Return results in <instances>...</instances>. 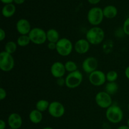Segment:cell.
Returning <instances> with one entry per match:
<instances>
[{
	"mask_svg": "<svg viewBox=\"0 0 129 129\" xmlns=\"http://www.w3.org/2000/svg\"><path fill=\"white\" fill-rule=\"evenodd\" d=\"M105 39V31L99 26H93L87 31L86 39L91 45H99Z\"/></svg>",
	"mask_w": 129,
	"mask_h": 129,
	"instance_id": "1",
	"label": "cell"
},
{
	"mask_svg": "<svg viewBox=\"0 0 129 129\" xmlns=\"http://www.w3.org/2000/svg\"><path fill=\"white\" fill-rule=\"evenodd\" d=\"M105 115L107 119L110 123L115 124L122 122L123 118V112L119 106L112 105L107 109Z\"/></svg>",
	"mask_w": 129,
	"mask_h": 129,
	"instance_id": "2",
	"label": "cell"
},
{
	"mask_svg": "<svg viewBox=\"0 0 129 129\" xmlns=\"http://www.w3.org/2000/svg\"><path fill=\"white\" fill-rule=\"evenodd\" d=\"M74 45L69 39L61 38L56 43V51L59 55L62 57H67L73 52Z\"/></svg>",
	"mask_w": 129,
	"mask_h": 129,
	"instance_id": "3",
	"label": "cell"
},
{
	"mask_svg": "<svg viewBox=\"0 0 129 129\" xmlns=\"http://www.w3.org/2000/svg\"><path fill=\"white\" fill-rule=\"evenodd\" d=\"M66 86L70 89H74L81 85L83 80L81 72L77 70L73 73H69L66 77Z\"/></svg>",
	"mask_w": 129,
	"mask_h": 129,
	"instance_id": "4",
	"label": "cell"
},
{
	"mask_svg": "<svg viewBox=\"0 0 129 129\" xmlns=\"http://www.w3.org/2000/svg\"><path fill=\"white\" fill-rule=\"evenodd\" d=\"M88 21L93 26H98L103 21L104 15L102 8L94 7L91 8L88 13Z\"/></svg>",
	"mask_w": 129,
	"mask_h": 129,
	"instance_id": "5",
	"label": "cell"
},
{
	"mask_svg": "<svg viewBox=\"0 0 129 129\" xmlns=\"http://www.w3.org/2000/svg\"><path fill=\"white\" fill-rule=\"evenodd\" d=\"M15 66V59L12 54L5 50L0 54V69L2 71L7 73L12 70Z\"/></svg>",
	"mask_w": 129,
	"mask_h": 129,
	"instance_id": "6",
	"label": "cell"
},
{
	"mask_svg": "<svg viewBox=\"0 0 129 129\" xmlns=\"http://www.w3.org/2000/svg\"><path fill=\"white\" fill-rule=\"evenodd\" d=\"M28 36L31 42L35 45H42L47 41L46 31L41 28H33L29 33Z\"/></svg>",
	"mask_w": 129,
	"mask_h": 129,
	"instance_id": "7",
	"label": "cell"
},
{
	"mask_svg": "<svg viewBox=\"0 0 129 129\" xmlns=\"http://www.w3.org/2000/svg\"><path fill=\"white\" fill-rule=\"evenodd\" d=\"M95 102L100 108L107 109L112 105V98L111 95L105 91H100L96 94Z\"/></svg>",
	"mask_w": 129,
	"mask_h": 129,
	"instance_id": "8",
	"label": "cell"
},
{
	"mask_svg": "<svg viewBox=\"0 0 129 129\" xmlns=\"http://www.w3.org/2000/svg\"><path fill=\"white\" fill-rule=\"evenodd\" d=\"M48 112L49 115L54 118H60L65 113L66 108L62 103L59 102L54 101L50 103Z\"/></svg>",
	"mask_w": 129,
	"mask_h": 129,
	"instance_id": "9",
	"label": "cell"
},
{
	"mask_svg": "<svg viewBox=\"0 0 129 129\" xmlns=\"http://www.w3.org/2000/svg\"><path fill=\"white\" fill-rule=\"evenodd\" d=\"M89 81L94 86H101L106 83V74L103 71L96 70L89 75Z\"/></svg>",
	"mask_w": 129,
	"mask_h": 129,
	"instance_id": "10",
	"label": "cell"
},
{
	"mask_svg": "<svg viewBox=\"0 0 129 129\" xmlns=\"http://www.w3.org/2000/svg\"><path fill=\"white\" fill-rule=\"evenodd\" d=\"M98 66V60L94 57H88L83 60L82 69L87 74H91L97 70Z\"/></svg>",
	"mask_w": 129,
	"mask_h": 129,
	"instance_id": "11",
	"label": "cell"
},
{
	"mask_svg": "<svg viewBox=\"0 0 129 129\" xmlns=\"http://www.w3.org/2000/svg\"><path fill=\"white\" fill-rule=\"evenodd\" d=\"M66 72V70L64 64L60 62H55L52 64L50 67V73L52 76L56 79L64 78Z\"/></svg>",
	"mask_w": 129,
	"mask_h": 129,
	"instance_id": "12",
	"label": "cell"
},
{
	"mask_svg": "<svg viewBox=\"0 0 129 129\" xmlns=\"http://www.w3.org/2000/svg\"><path fill=\"white\" fill-rule=\"evenodd\" d=\"M16 28L18 34L20 35H28L32 29L28 20L25 18L20 19L17 21Z\"/></svg>",
	"mask_w": 129,
	"mask_h": 129,
	"instance_id": "13",
	"label": "cell"
},
{
	"mask_svg": "<svg viewBox=\"0 0 129 129\" xmlns=\"http://www.w3.org/2000/svg\"><path fill=\"white\" fill-rule=\"evenodd\" d=\"M90 45L89 42L86 39H81L76 42L74 45V49L78 54H84L89 51Z\"/></svg>",
	"mask_w": 129,
	"mask_h": 129,
	"instance_id": "14",
	"label": "cell"
},
{
	"mask_svg": "<svg viewBox=\"0 0 129 129\" xmlns=\"http://www.w3.org/2000/svg\"><path fill=\"white\" fill-rule=\"evenodd\" d=\"M22 118L19 113H12L8 117V124L11 128L19 129L22 125Z\"/></svg>",
	"mask_w": 129,
	"mask_h": 129,
	"instance_id": "15",
	"label": "cell"
},
{
	"mask_svg": "<svg viewBox=\"0 0 129 129\" xmlns=\"http://www.w3.org/2000/svg\"><path fill=\"white\" fill-rule=\"evenodd\" d=\"M43 119V115L42 112L37 109L33 110L29 113V120L31 123L38 124L40 123Z\"/></svg>",
	"mask_w": 129,
	"mask_h": 129,
	"instance_id": "16",
	"label": "cell"
},
{
	"mask_svg": "<svg viewBox=\"0 0 129 129\" xmlns=\"http://www.w3.org/2000/svg\"><path fill=\"white\" fill-rule=\"evenodd\" d=\"M104 17L108 19H112L115 17L117 15V9L113 5H108L105 6L103 10Z\"/></svg>",
	"mask_w": 129,
	"mask_h": 129,
	"instance_id": "17",
	"label": "cell"
},
{
	"mask_svg": "<svg viewBox=\"0 0 129 129\" xmlns=\"http://www.w3.org/2000/svg\"><path fill=\"white\" fill-rule=\"evenodd\" d=\"M47 40L49 42L57 43L60 39L59 33L54 28H50L46 31Z\"/></svg>",
	"mask_w": 129,
	"mask_h": 129,
	"instance_id": "18",
	"label": "cell"
},
{
	"mask_svg": "<svg viewBox=\"0 0 129 129\" xmlns=\"http://www.w3.org/2000/svg\"><path fill=\"white\" fill-rule=\"evenodd\" d=\"M16 11V7L12 3L7 4L2 9V15L5 18H10L13 16Z\"/></svg>",
	"mask_w": 129,
	"mask_h": 129,
	"instance_id": "19",
	"label": "cell"
},
{
	"mask_svg": "<svg viewBox=\"0 0 129 129\" xmlns=\"http://www.w3.org/2000/svg\"><path fill=\"white\" fill-rule=\"evenodd\" d=\"M105 91L110 95H113L118 90V85L116 82H108L105 87Z\"/></svg>",
	"mask_w": 129,
	"mask_h": 129,
	"instance_id": "20",
	"label": "cell"
},
{
	"mask_svg": "<svg viewBox=\"0 0 129 129\" xmlns=\"http://www.w3.org/2000/svg\"><path fill=\"white\" fill-rule=\"evenodd\" d=\"M50 103L46 100H40L38 101L35 105V108L37 110L40 111V112H44L49 109Z\"/></svg>",
	"mask_w": 129,
	"mask_h": 129,
	"instance_id": "21",
	"label": "cell"
},
{
	"mask_svg": "<svg viewBox=\"0 0 129 129\" xmlns=\"http://www.w3.org/2000/svg\"><path fill=\"white\" fill-rule=\"evenodd\" d=\"M31 42L28 35H20L16 40V44L18 46L24 47L29 45Z\"/></svg>",
	"mask_w": 129,
	"mask_h": 129,
	"instance_id": "22",
	"label": "cell"
},
{
	"mask_svg": "<svg viewBox=\"0 0 129 129\" xmlns=\"http://www.w3.org/2000/svg\"><path fill=\"white\" fill-rule=\"evenodd\" d=\"M17 44L14 41H8L5 45V51L10 54H13L17 49Z\"/></svg>",
	"mask_w": 129,
	"mask_h": 129,
	"instance_id": "23",
	"label": "cell"
},
{
	"mask_svg": "<svg viewBox=\"0 0 129 129\" xmlns=\"http://www.w3.org/2000/svg\"><path fill=\"white\" fill-rule=\"evenodd\" d=\"M64 66H65L66 70V71L69 72V73H73V72L78 70V65L75 62L73 61V60H68V61L66 62Z\"/></svg>",
	"mask_w": 129,
	"mask_h": 129,
	"instance_id": "24",
	"label": "cell"
},
{
	"mask_svg": "<svg viewBox=\"0 0 129 129\" xmlns=\"http://www.w3.org/2000/svg\"><path fill=\"white\" fill-rule=\"evenodd\" d=\"M118 77V73L114 70L110 71L106 74V78L108 82H116Z\"/></svg>",
	"mask_w": 129,
	"mask_h": 129,
	"instance_id": "25",
	"label": "cell"
},
{
	"mask_svg": "<svg viewBox=\"0 0 129 129\" xmlns=\"http://www.w3.org/2000/svg\"><path fill=\"white\" fill-rule=\"evenodd\" d=\"M123 31L125 35L129 36V17L127 18L123 22Z\"/></svg>",
	"mask_w": 129,
	"mask_h": 129,
	"instance_id": "26",
	"label": "cell"
},
{
	"mask_svg": "<svg viewBox=\"0 0 129 129\" xmlns=\"http://www.w3.org/2000/svg\"><path fill=\"white\" fill-rule=\"evenodd\" d=\"M6 96H7V93L5 89H4L3 88H0V100L1 101L3 100L6 98Z\"/></svg>",
	"mask_w": 129,
	"mask_h": 129,
	"instance_id": "27",
	"label": "cell"
},
{
	"mask_svg": "<svg viewBox=\"0 0 129 129\" xmlns=\"http://www.w3.org/2000/svg\"><path fill=\"white\" fill-rule=\"evenodd\" d=\"M56 83L59 86H64V85H66V79L64 78H58L57 79Z\"/></svg>",
	"mask_w": 129,
	"mask_h": 129,
	"instance_id": "28",
	"label": "cell"
},
{
	"mask_svg": "<svg viewBox=\"0 0 129 129\" xmlns=\"http://www.w3.org/2000/svg\"><path fill=\"white\" fill-rule=\"evenodd\" d=\"M47 47L49 50H56V43L49 42L48 43Z\"/></svg>",
	"mask_w": 129,
	"mask_h": 129,
	"instance_id": "29",
	"label": "cell"
},
{
	"mask_svg": "<svg viewBox=\"0 0 129 129\" xmlns=\"http://www.w3.org/2000/svg\"><path fill=\"white\" fill-rule=\"evenodd\" d=\"M6 38V32L3 28L0 29V40L3 41L4 39Z\"/></svg>",
	"mask_w": 129,
	"mask_h": 129,
	"instance_id": "30",
	"label": "cell"
},
{
	"mask_svg": "<svg viewBox=\"0 0 129 129\" xmlns=\"http://www.w3.org/2000/svg\"><path fill=\"white\" fill-rule=\"evenodd\" d=\"M6 128V122L3 120H0V129H5Z\"/></svg>",
	"mask_w": 129,
	"mask_h": 129,
	"instance_id": "31",
	"label": "cell"
},
{
	"mask_svg": "<svg viewBox=\"0 0 129 129\" xmlns=\"http://www.w3.org/2000/svg\"><path fill=\"white\" fill-rule=\"evenodd\" d=\"M125 75L126 78L129 80V66L126 68L125 70Z\"/></svg>",
	"mask_w": 129,
	"mask_h": 129,
	"instance_id": "32",
	"label": "cell"
},
{
	"mask_svg": "<svg viewBox=\"0 0 129 129\" xmlns=\"http://www.w3.org/2000/svg\"><path fill=\"white\" fill-rule=\"evenodd\" d=\"M88 2L92 5H96V4L98 3L101 0H88Z\"/></svg>",
	"mask_w": 129,
	"mask_h": 129,
	"instance_id": "33",
	"label": "cell"
},
{
	"mask_svg": "<svg viewBox=\"0 0 129 129\" xmlns=\"http://www.w3.org/2000/svg\"><path fill=\"white\" fill-rule=\"evenodd\" d=\"M1 1L3 3H5V5H7V4H11L14 0H1Z\"/></svg>",
	"mask_w": 129,
	"mask_h": 129,
	"instance_id": "34",
	"label": "cell"
},
{
	"mask_svg": "<svg viewBox=\"0 0 129 129\" xmlns=\"http://www.w3.org/2000/svg\"><path fill=\"white\" fill-rule=\"evenodd\" d=\"M25 0H14L13 1L17 5H21L25 2Z\"/></svg>",
	"mask_w": 129,
	"mask_h": 129,
	"instance_id": "35",
	"label": "cell"
},
{
	"mask_svg": "<svg viewBox=\"0 0 129 129\" xmlns=\"http://www.w3.org/2000/svg\"><path fill=\"white\" fill-rule=\"evenodd\" d=\"M117 129H129V127L128 125H121L118 127Z\"/></svg>",
	"mask_w": 129,
	"mask_h": 129,
	"instance_id": "36",
	"label": "cell"
},
{
	"mask_svg": "<svg viewBox=\"0 0 129 129\" xmlns=\"http://www.w3.org/2000/svg\"><path fill=\"white\" fill-rule=\"evenodd\" d=\"M42 129H54V128H52V127H45V128H44Z\"/></svg>",
	"mask_w": 129,
	"mask_h": 129,
	"instance_id": "37",
	"label": "cell"
},
{
	"mask_svg": "<svg viewBox=\"0 0 129 129\" xmlns=\"http://www.w3.org/2000/svg\"><path fill=\"white\" fill-rule=\"evenodd\" d=\"M127 125L129 127V118H128V120H127Z\"/></svg>",
	"mask_w": 129,
	"mask_h": 129,
	"instance_id": "38",
	"label": "cell"
},
{
	"mask_svg": "<svg viewBox=\"0 0 129 129\" xmlns=\"http://www.w3.org/2000/svg\"><path fill=\"white\" fill-rule=\"evenodd\" d=\"M127 108H128V111H129V103L128 104V107H127Z\"/></svg>",
	"mask_w": 129,
	"mask_h": 129,
	"instance_id": "39",
	"label": "cell"
},
{
	"mask_svg": "<svg viewBox=\"0 0 129 129\" xmlns=\"http://www.w3.org/2000/svg\"><path fill=\"white\" fill-rule=\"evenodd\" d=\"M9 129H13V128H9Z\"/></svg>",
	"mask_w": 129,
	"mask_h": 129,
	"instance_id": "40",
	"label": "cell"
}]
</instances>
